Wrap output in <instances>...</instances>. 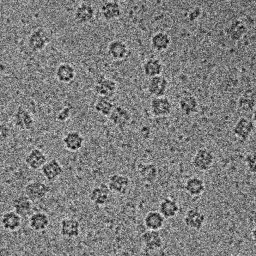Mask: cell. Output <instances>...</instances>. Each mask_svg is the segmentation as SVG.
<instances>
[{
	"label": "cell",
	"mask_w": 256,
	"mask_h": 256,
	"mask_svg": "<svg viewBox=\"0 0 256 256\" xmlns=\"http://www.w3.org/2000/svg\"><path fill=\"white\" fill-rule=\"evenodd\" d=\"M51 33L44 27H38L32 32L27 41L28 47L33 52L43 51L51 42Z\"/></svg>",
	"instance_id": "1"
},
{
	"label": "cell",
	"mask_w": 256,
	"mask_h": 256,
	"mask_svg": "<svg viewBox=\"0 0 256 256\" xmlns=\"http://www.w3.org/2000/svg\"><path fill=\"white\" fill-rule=\"evenodd\" d=\"M214 160L215 156L213 152L203 147L196 152L192 159V165L196 169L204 172L210 169L214 163Z\"/></svg>",
	"instance_id": "2"
},
{
	"label": "cell",
	"mask_w": 256,
	"mask_h": 256,
	"mask_svg": "<svg viewBox=\"0 0 256 256\" xmlns=\"http://www.w3.org/2000/svg\"><path fill=\"white\" fill-rule=\"evenodd\" d=\"M50 186L40 180L30 182L25 186V195H26L32 202L40 201L46 198L50 192Z\"/></svg>",
	"instance_id": "3"
},
{
	"label": "cell",
	"mask_w": 256,
	"mask_h": 256,
	"mask_svg": "<svg viewBox=\"0 0 256 256\" xmlns=\"http://www.w3.org/2000/svg\"><path fill=\"white\" fill-rule=\"evenodd\" d=\"M117 89H118V86L116 82L104 76L98 78L94 87V93L99 97L110 99L115 96Z\"/></svg>",
	"instance_id": "4"
},
{
	"label": "cell",
	"mask_w": 256,
	"mask_h": 256,
	"mask_svg": "<svg viewBox=\"0 0 256 256\" xmlns=\"http://www.w3.org/2000/svg\"><path fill=\"white\" fill-rule=\"evenodd\" d=\"M14 126L20 130L30 131L34 124L32 114L24 106H19L13 116Z\"/></svg>",
	"instance_id": "5"
},
{
	"label": "cell",
	"mask_w": 256,
	"mask_h": 256,
	"mask_svg": "<svg viewBox=\"0 0 256 256\" xmlns=\"http://www.w3.org/2000/svg\"><path fill=\"white\" fill-rule=\"evenodd\" d=\"M206 222V216L200 208L194 207L186 211L184 218L185 225L190 229L200 231Z\"/></svg>",
	"instance_id": "6"
},
{
	"label": "cell",
	"mask_w": 256,
	"mask_h": 256,
	"mask_svg": "<svg viewBox=\"0 0 256 256\" xmlns=\"http://www.w3.org/2000/svg\"><path fill=\"white\" fill-rule=\"evenodd\" d=\"M255 129V125L252 120L246 117L239 118L233 128V133L240 141H248Z\"/></svg>",
	"instance_id": "7"
},
{
	"label": "cell",
	"mask_w": 256,
	"mask_h": 256,
	"mask_svg": "<svg viewBox=\"0 0 256 256\" xmlns=\"http://www.w3.org/2000/svg\"><path fill=\"white\" fill-rule=\"evenodd\" d=\"M172 104L168 98H154L150 102V111L156 117H168L172 111Z\"/></svg>",
	"instance_id": "8"
},
{
	"label": "cell",
	"mask_w": 256,
	"mask_h": 256,
	"mask_svg": "<svg viewBox=\"0 0 256 256\" xmlns=\"http://www.w3.org/2000/svg\"><path fill=\"white\" fill-rule=\"evenodd\" d=\"M130 186L129 177L122 174H114L109 178L108 187L111 192L120 195H126Z\"/></svg>",
	"instance_id": "9"
},
{
	"label": "cell",
	"mask_w": 256,
	"mask_h": 256,
	"mask_svg": "<svg viewBox=\"0 0 256 256\" xmlns=\"http://www.w3.org/2000/svg\"><path fill=\"white\" fill-rule=\"evenodd\" d=\"M142 242L146 252H152L160 249L164 244L160 233L158 231L148 230L141 236Z\"/></svg>",
	"instance_id": "10"
},
{
	"label": "cell",
	"mask_w": 256,
	"mask_h": 256,
	"mask_svg": "<svg viewBox=\"0 0 256 256\" xmlns=\"http://www.w3.org/2000/svg\"><path fill=\"white\" fill-rule=\"evenodd\" d=\"M110 120L112 124L120 129L127 127L130 123L132 115L131 113L122 106H115L112 113L109 116Z\"/></svg>",
	"instance_id": "11"
},
{
	"label": "cell",
	"mask_w": 256,
	"mask_h": 256,
	"mask_svg": "<svg viewBox=\"0 0 256 256\" xmlns=\"http://www.w3.org/2000/svg\"><path fill=\"white\" fill-rule=\"evenodd\" d=\"M40 171L48 181L54 182L62 175L64 170L62 165L56 159H52L45 163Z\"/></svg>",
	"instance_id": "12"
},
{
	"label": "cell",
	"mask_w": 256,
	"mask_h": 256,
	"mask_svg": "<svg viewBox=\"0 0 256 256\" xmlns=\"http://www.w3.org/2000/svg\"><path fill=\"white\" fill-rule=\"evenodd\" d=\"M60 234L66 238H76L80 234V223L74 218H64L60 223Z\"/></svg>",
	"instance_id": "13"
},
{
	"label": "cell",
	"mask_w": 256,
	"mask_h": 256,
	"mask_svg": "<svg viewBox=\"0 0 256 256\" xmlns=\"http://www.w3.org/2000/svg\"><path fill=\"white\" fill-rule=\"evenodd\" d=\"M168 88V81L162 75L150 78L148 84V91L154 98L165 96Z\"/></svg>",
	"instance_id": "14"
},
{
	"label": "cell",
	"mask_w": 256,
	"mask_h": 256,
	"mask_svg": "<svg viewBox=\"0 0 256 256\" xmlns=\"http://www.w3.org/2000/svg\"><path fill=\"white\" fill-rule=\"evenodd\" d=\"M96 17V9L90 3H82L78 5L74 12L76 22L80 24H87L93 21Z\"/></svg>",
	"instance_id": "15"
},
{
	"label": "cell",
	"mask_w": 256,
	"mask_h": 256,
	"mask_svg": "<svg viewBox=\"0 0 256 256\" xmlns=\"http://www.w3.org/2000/svg\"><path fill=\"white\" fill-rule=\"evenodd\" d=\"M48 162L46 154L38 148H34L26 156L25 163L30 169L37 171Z\"/></svg>",
	"instance_id": "16"
},
{
	"label": "cell",
	"mask_w": 256,
	"mask_h": 256,
	"mask_svg": "<svg viewBox=\"0 0 256 256\" xmlns=\"http://www.w3.org/2000/svg\"><path fill=\"white\" fill-rule=\"evenodd\" d=\"M0 222L3 229L9 232H14L20 228L22 225V217L14 210H9L3 213Z\"/></svg>",
	"instance_id": "17"
},
{
	"label": "cell",
	"mask_w": 256,
	"mask_h": 256,
	"mask_svg": "<svg viewBox=\"0 0 256 256\" xmlns=\"http://www.w3.org/2000/svg\"><path fill=\"white\" fill-rule=\"evenodd\" d=\"M108 54L115 60H123L129 54V47L126 42L116 39L110 42L108 46Z\"/></svg>",
	"instance_id": "18"
},
{
	"label": "cell",
	"mask_w": 256,
	"mask_h": 256,
	"mask_svg": "<svg viewBox=\"0 0 256 256\" xmlns=\"http://www.w3.org/2000/svg\"><path fill=\"white\" fill-rule=\"evenodd\" d=\"M179 108L185 116L192 115L198 111V102L196 97L190 93H185L179 99Z\"/></svg>",
	"instance_id": "19"
},
{
	"label": "cell",
	"mask_w": 256,
	"mask_h": 256,
	"mask_svg": "<svg viewBox=\"0 0 256 256\" xmlns=\"http://www.w3.org/2000/svg\"><path fill=\"white\" fill-rule=\"evenodd\" d=\"M248 29L243 21L236 20L226 28L225 33L232 42H238L248 33Z\"/></svg>",
	"instance_id": "20"
},
{
	"label": "cell",
	"mask_w": 256,
	"mask_h": 256,
	"mask_svg": "<svg viewBox=\"0 0 256 256\" xmlns=\"http://www.w3.org/2000/svg\"><path fill=\"white\" fill-rule=\"evenodd\" d=\"M84 136L78 131L68 132L62 139L64 148L70 152H76L82 148L84 144Z\"/></svg>",
	"instance_id": "21"
},
{
	"label": "cell",
	"mask_w": 256,
	"mask_h": 256,
	"mask_svg": "<svg viewBox=\"0 0 256 256\" xmlns=\"http://www.w3.org/2000/svg\"><path fill=\"white\" fill-rule=\"evenodd\" d=\"M184 189L190 196L196 198L201 196L206 192V183L200 177H191L186 180Z\"/></svg>",
	"instance_id": "22"
},
{
	"label": "cell",
	"mask_w": 256,
	"mask_h": 256,
	"mask_svg": "<svg viewBox=\"0 0 256 256\" xmlns=\"http://www.w3.org/2000/svg\"><path fill=\"white\" fill-rule=\"evenodd\" d=\"M256 106V93L252 89L246 90L238 100V108L242 112L250 113Z\"/></svg>",
	"instance_id": "23"
},
{
	"label": "cell",
	"mask_w": 256,
	"mask_h": 256,
	"mask_svg": "<svg viewBox=\"0 0 256 256\" xmlns=\"http://www.w3.org/2000/svg\"><path fill=\"white\" fill-rule=\"evenodd\" d=\"M55 75L60 82L69 84L76 78V69L70 63H61L57 66Z\"/></svg>",
	"instance_id": "24"
},
{
	"label": "cell",
	"mask_w": 256,
	"mask_h": 256,
	"mask_svg": "<svg viewBox=\"0 0 256 256\" xmlns=\"http://www.w3.org/2000/svg\"><path fill=\"white\" fill-rule=\"evenodd\" d=\"M12 207L15 213L21 217H26L32 210V201L26 195H19L14 198Z\"/></svg>",
	"instance_id": "25"
},
{
	"label": "cell",
	"mask_w": 256,
	"mask_h": 256,
	"mask_svg": "<svg viewBox=\"0 0 256 256\" xmlns=\"http://www.w3.org/2000/svg\"><path fill=\"white\" fill-rule=\"evenodd\" d=\"M122 13V6L118 2H105L100 7V14L106 21H114L120 18Z\"/></svg>",
	"instance_id": "26"
},
{
	"label": "cell",
	"mask_w": 256,
	"mask_h": 256,
	"mask_svg": "<svg viewBox=\"0 0 256 256\" xmlns=\"http://www.w3.org/2000/svg\"><path fill=\"white\" fill-rule=\"evenodd\" d=\"M111 191L108 185L102 183L100 186L93 188L90 192V200L97 206H103L108 202L110 196Z\"/></svg>",
	"instance_id": "27"
},
{
	"label": "cell",
	"mask_w": 256,
	"mask_h": 256,
	"mask_svg": "<svg viewBox=\"0 0 256 256\" xmlns=\"http://www.w3.org/2000/svg\"><path fill=\"white\" fill-rule=\"evenodd\" d=\"M28 225L32 230L36 232L45 231L50 225V218L44 212L32 213L28 219Z\"/></svg>",
	"instance_id": "28"
},
{
	"label": "cell",
	"mask_w": 256,
	"mask_h": 256,
	"mask_svg": "<svg viewBox=\"0 0 256 256\" xmlns=\"http://www.w3.org/2000/svg\"><path fill=\"white\" fill-rule=\"evenodd\" d=\"M178 203L171 198H166L159 204V212L166 219H172L178 214Z\"/></svg>",
	"instance_id": "29"
},
{
	"label": "cell",
	"mask_w": 256,
	"mask_h": 256,
	"mask_svg": "<svg viewBox=\"0 0 256 256\" xmlns=\"http://www.w3.org/2000/svg\"><path fill=\"white\" fill-rule=\"evenodd\" d=\"M166 219L159 211H150L144 218V225L150 231L162 229L165 225Z\"/></svg>",
	"instance_id": "30"
},
{
	"label": "cell",
	"mask_w": 256,
	"mask_h": 256,
	"mask_svg": "<svg viewBox=\"0 0 256 256\" xmlns=\"http://www.w3.org/2000/svg\"><path fill=\"white\" fill-rule=\"evenodd\" d=\"M171 42V37L165 32H158L154 33L150 39L152 48L158 52L166 51L170 48Z\"/></svg>",
	"instance_id": "31"
},
{
	"label": "cell",
	"mask_w": 256,
	"mask_h": 256,
	"mask_svg": "<svg viewBox=\"0 0 256 256\" xmlns=\"http://www.w3.org/2000/svg\"><path fill=\"white\" fill-rule=\"evenodd\" d=\"M138 174L144 183L152 184L158 177V169L154 164H140L138 166Z\"/></svg>",
	"instance_id": "32"
},
{
	"label": "cell",
	"mask_w": 256,
	"mask_h": 256,
	"mask_svg": "<svg viewBox=\"0 0 256 256\" xmlns=\"http://www.w3.org/2000/svg\"><path fill=\"white\" fill-rule=\"evenodd\" d=\"M143 72L148 78H152L162 75L164 65L160 60L156 58H150L143 64Z\"/></svg>",
	"instance_id": "33"
},
{
	"label": "cell",
	"mask_w": 256,
	"mask_h": 256,
	"mask_svg": "<svg viewBox=\"0 0 256 256\" xmlns=\"http://www.w3.org/2000/svg\"><path fill=\"white\" fill-rule=\"evenodd\" d=\"M114 103L110 99L106 98L99 97L94 104V109L100 115L108 117L110 115L112 110L114 109Z\"/></svg>",
	"instance_id": "34"
},
{
	"label": "cell",
	"mask_w": 256,
	"mask_h": 256,
	"mask_svg": "<svg viewBox=\"0 0 256 256\" xmlns=\"http://www.w3.org/2000/svg\"><path fill=\"white\" fill-rule=\"evenodd\" d=\"M248 171L252 174H256V151L248 153L244 159Z\"/></svg>",
	"instance_id": "35"
},
{
	"label": "cell",
	"mask_w": 256,
	"mask_h": 256,
	"mask_svg": "<svg viewBox=\"0 0 256 256\" xmlns=\"http://www.w3.org/2000/svg\"><path fill=\"white\" fill-rule=\"evenodd\" d=\"M72 111L69 107H64L62 108L56 114V120L60 123H66L70 119Z\"/></svg>",
	"instance_id": "36"
},
{
	"label": "cell",
	"mask_w": 256,
	"mask_h": 256,
	"mask_svg": "<svg viewBox=\"0 0 256 256\" xmlns=\"http://www.w3.org/2000/svg\"><path fill=\"white\" fill-rule=\"evenodd\" d=\"M10 135V129L4 123H0V143L7 141Z\"/></svg>",
	"instance_id": "37"
},
{
	"label": "cell",
	"mask_w": 256,
	"mask_h": 256,
	"mask_svg": "<svg viewBox=\"0 0 256 256\" xmlns=\"http://www.w3.org/2000/svg\"><path fill=\"white\" fill-rule=\"evenodd\" d=\"M202 9L198 6H196V7L192 8L189 12H188V18H189L190 21H195L197 19L200 18V17L202 15Z\"/></svg>",
	"instance_id": "38"
},
{
	"label": "cell",
	"mask_w": 256,
	"mask_h": 256,
	"mask_svg": "<svg viewBox=\"0 0 256 256\" xmlns=\"http://www.w3.org/2000/svg\"><path fill=\"white\" fill-rule=\"evenodd\" d=\"M251 237H252V240L256 244V226L254 227V229L251 231Z\"/></svg>",
	"instance_id": "39"
},
{
	"label": "cell",
	"mask_w": 256,
	"mask_h": 256,
	"mask_svg": "<svg viewBox=\"0 0 256 256\" xmlns=\"http://www.w3.org/2000/svg\"><path fill=\"white\" fill-rule=\"evenodd\" d=\"M252 122H254V125L256 126V109L254 111V114H252Z\"/></svg>",
	"instance_id": "40"
},
{
	"label": "cell",
	"mask_w": 256,
	"mask_h": 256,
	"mask_svg": "<svg viewBox=\"0 0 256 256\" xmlns=\"http://www.w3.org/2000/svg\"><path fill=\"white\" fill-rule=\"evenodd\" d=\"M230 256H243V255H240V254H232V255H230Z\"/></svg>",
	"instance_id": "41"
},
{
	"label": "cell",
	"mask_w": 256,
	"mask_h": 256,
	"mask_svg": "<svg viewBox=\"0 0 256 256\" xmlns=\"http://www.w3.org/2000/svg\"><path fill=\"white\" fill-rule=\"evenodd\" d=\"M255 256H256V255H255Z\"/></svg>",
	"instance_id": "42"
}]
</instances>
